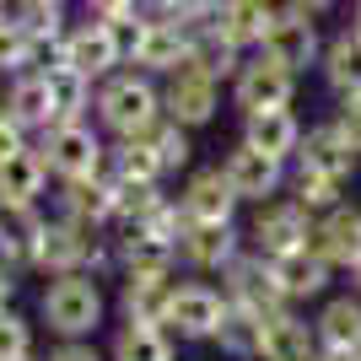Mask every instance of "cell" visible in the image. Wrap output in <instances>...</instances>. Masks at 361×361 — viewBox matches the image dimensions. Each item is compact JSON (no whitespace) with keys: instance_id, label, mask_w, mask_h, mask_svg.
Wrapping results in <instances>:
<instances>
[{"instance_id":"cell-1","label":"cell","mask_w":361,"mask_h":361,"mask_svg":"<svg viewBox=\"0 0 361 361\" xmlns=\"http://www.w3.org/2000/svg\"><path fill=\"white\" fill-rule=\"evenodd\" d=\"M97 119L119 140L140 135L146 124L162 119V87H157L146 71H114L103 87H97Z\"/></svg>"},{"instance_id":"cell-2","label":"cell","mask_w":361,"mask_h":361,"mask_svg":"<svg viewBox=\"0 0 361 361\" xmlns=\"http://www.w3.org/2000/svg\"><path fill=\"white\" fill-rule=\"evenodd\" d=\"M44 318H49V329L65 334V340L92 334L97 324H103V291H97V281L81 275V270L54 275L49 291H44Z\"/></svg>"},{"instance_id":"cell-3","label":"cell","mask_w":361,"mask_h":361,"mask_svg":"<svg viewBox=\"0 0 361 361\" xmlns=\"http://www.w3.org/2000/svg\"><path fill=\"white\" fill-rule=\"evenodd\" d=\"M313 226H318V216L307 211L302 200L275 195V200H259L254 221H248V243H254L264 259H275V254H291L302 243H313Z\"/></svg>"},{"instance_id":"cell-4","label":"cell","mask_w":361,"mask_h":361,"mask_svg":"<svg viewBox=\"0 0 361 361\" xmlns=\"http://www.w3.org/2000/svg\"><path fill=\"white\" fill-rule=\"evenodd\" d=\"M44 162H49V173L54 178H92V173H103V162H108V151H103V140H97V130L92 124H81V119H71V124H49V135H44Z\"/></svg>"},{"instance_id":"cell-5","label":"cell","mask_w":361,"mask_h":361,"mask_svg":"<svg viewBox=\"0 0 361 361\" xmlns=\"http://www.w3.org/2000/svg\"><path fill=\"white\" fill-rule=\"evenodd\" d=\"M259 54H270L275 65H286L291 75H302L307 65L324 60V38H318V16H302V11H275L270 32H264V44H259Z\"/></svg>"},{"instance_id":"cell-6","label":"cell","mask_w":361,"mask_h":361,"mask_svg":"<svg viewBox=\"0 0 361 361\" xmlns=\"http://www.w3.org/2000/svg\"><path fill=\"white\" fill-rule=\"evenodd\" d=\"M297 97V75L286 65H275L270 54H254V60H243L238 75H232V103L243 114H259V108H291Z\"/></svg>"},{"instance_id":"cell-7","label":"cell","mask_w":361,"mask_h":361,"mask_svg":"<svg viewBox=\"0 0 361 361\" xmlns=\"http://www.w3.org/2000/svg\"><path fill=\"white\" fill-rule=\"evenodd\" d=\"M216 108H221V81H216V75H205L200 65H183V71L167 75V87H162V114L167 119L200 130V124L216 119Z\"/></svg>"},{"instance_id":"cell-8","label":"cell","mask_w":361,"mask_h":361,"mask_svg":"<svg viewBox=\"0 0 361 361\" xmlns=\"http://www.w3.org/2000/svg\"><path fill=\"white\" fill-rule=\"evenodd\" d=\"M243 243L248 238L238 232V221H189L178 238V259L200 275H221L243 254Z\"/></svg>"},{"instance_id":"cell-9","label":"cell","mask_w":361,"mask_h":361,"mask_svg":"<svg viewBox=\"0 0 361 361\" xmlns=\"http://www.w3.org/2000/svg\"><path fill=\"white\" fill-rule=\"evenodd\" d=\"M221 291H226V302H243V307H259V313H281L286 307V291H281L270 259L259 254V248L254 254H238L221 270Z\"/></svg>"},{"instance_id":"cell-10","label":"cell","mask_w":361,"mask_h":361,"mask_svg":"<svg viewBox=\"0 0 361 361\" xmlns=\"http://www.w3.org/2000/svg\"><path fill=\"white\" fill-rule=\"evenodd\" d=\"M221 173L238 189V200H254V205L259 200H275L281 183H286V162L270 157V151H259V146H248V140H238V151H226Z\"/></svg>"},{"instance_id":"cell-11","label":"cell","mask_w":361,"mask_h":361,"mask_svg":"<svg viewBox=\"0 0 361 361\" xmlns=\"http://www.w3.org/2000/svg\"><path fill=\"white\" fill-rule=\"evenodd\" d=\"M173 297H178L173 264H157V270H124V291H119L124 318H135V324H167Z\"/></svg>"},{"instance_id":"cell-12","label":"cell","mask_w":361,"mask_h":361,"mask_svg":"<svg viewBox=\"0 0 361 361\" xmlns=\"http://www.w3.org/2000/svg\"><path fill=\"white\" fill-rule=\"evenodd\" d=\"M130 60L146 75L183 71V65H189V22H178V16H151L146 32H140V44L130 49Z\"/></svg>"},{"instance_id":"cell-13","label":"cell","mask_w":361,"mask_h":361,"mask_svg":"<svg viewBox=\"0 0 361 361\" xmlns=\"http://www.w3.org/2000/svg\"><path fill=\"white\" fill-rule=\"evenodd\" d=\"M221 313H226V291L205 286V281H195V286H178V297H173V313H167V329L178 334V340H216V329H221Z\"/></svg>"},{"instance_id":"cell-14","label":"cell","mask_w":361,"mask_h":361,"mask_svg":"<svg viewBox=\"0 0 361 361\" xmlns=\"http://www.w3.org/2000/svg\"><path fill=\"white\" fill-rule=\"evenodd\" d=\"M60 65H75L81 75L97 81V75H114V65H124V49L114 38V27L97 16V22H81V27L65 32V60Z\"/></svg>"},{"instance_id":"cell-15","label":"cell","mask_w":361,"mask_h":361,"mask_svg":"<svg viewBox=\"0 0 361 361\" xmlns=\"http://www.w3.org/2000/svg\"><path fill=\"white\" fill-rule=\"evenodd\" d=\"M297 162H302V167H313V173H329V178L345 183L350 173H356L361 151H356V140L340 130V119H334V124H313V130H302V151H297Z\"/></svg>"},{"instance_id":"cell-16","label":"cell","mask_w":361,"mask_h":361,"mask_svg":"<svg viewBox=\"0 0 361 361\" xmlns=\"http://www.w3.org/2000/svg\"><path fill=\"white\" fill-rule=\"evenodd\" d=\"M270 270H275V281H281V291H286V302L324 297V291H329V281H334V264L318 254L313 243H302V248H291V254H275Z\"/></svg>"},{"instance_id":"cell-17","label":"cell","mask_w":361,"mask_h":361,"mask_svg":"<svg viewBox=\"0 0 361 361\" xmlns=\"http://www.w3.org/2000/svg\"><path fill=\"white\" fill-rule=\"evenodd\" d=\"M183 216L189 221H238V189L226 183L221 167H200V173H189V183H183V195H178Z\"/></svg>"},{"instance_id":"cell-18","label":"cell","mask_w":361,"mask_h":361,"mask_svg":"<svg viewBox=\"0 0 361 361\" xmlns=\"http://www.w3.org/2000/svg\"><path fill=\"white\" fill-rule=\"evenodd\" d=\"M313 248L329 259L334 270H356L361 264V205H334V211L318 216L313 226Z\"/></svg>"},{"instance_id":"cell-19","label":"cell","mask_w":361,"mask_h":361,"mask_svg":"<svg viewBox=\"0 0 361 361\" xmlns=\"http://www.w3.org/2000/svg\"><path fill=\"white\" fill-rule=\"evenodd\" d=\"M318 350H324L318 324L291 313V302L281 313H264V361H318Z\"/></svg>"},{"instance_id":"cell-20","label":"cell","mask_w":361,"mask_h":361,"mask_svg":"<svg viewBox=\"0 0 361 361\" xmlns=\"http://www.w3.org/2000/svg\"><path fill=\"white\" fill-rule=\"evenodd\" d=\"M243 140L259 151H270L281 162H297L302 151V119L291 108H259V114H243Z\"/></svg>"},{"instance_id":"cell-21","label":"cell","mask_w":361,"mask_h":361,"mask_svg":"<svg viewBox=\"0 0 361 361\" xmlns=\"http://www.w3.org/2000/svg\"><path fill=\"white\" fill-rule=\"evenodd\" d=\"M275 11H281L275 0H216L211 22L238 49H259V44H264V32H270V22H275Z\"/></svg>"},{"instance_id":"cell-22","label":"cell","mask_w":361,"mask_h":361,"mask_svg":"<svg viewBox=\"0 0 361 361\" xmlns=\"http://www.w3.org/2000/svg\"><path fill=\"white\" fill-rule=\"evenodd\" d=\"M65 216H75V221H97V226H108L114 216H119V178H114V173L71 178V183H65Z\"/></svg>"},{"instance_id":"cell-23","label":"cell","mask_w":361,"mask_h":361,"mask_svg":"<svg viewBox=\"0 0 361 361\" xmlns=\"http://www.w3.org/2000/svg\"><path fill=\"white\" fill-rule=\"evenodd\" d=\"M318 71H324V81H329V92L340 103H345V97H361V32L356 27L334 32L329 44H324Z\"/></svg>"},{"instance_id":"cell-24","label":"cell","mask_w":361,"mask_h":361,"mask_svg":"<svg viewBox=\"0 0 361 361\" xmlns=\"http://www.w3.org/2000/svg\"><path fill=\"white\" fill-rule=\"evenodd\" d=\"M216 345H221L226 356H238V361H264V313H259V307H243V302H226Z\"/></svg>"},{"instance_id":"cell-25","label":"cell","mask_w":361,"mask_h":361,"mask_svg":"<svg viewBox=\"0 0 361 361\" xmlns=\"http://www.w3.org/2000/svg\"><path fill=\"white\" fill-rule=\"evenodd\" d=\"M189 65H200L205 75H216V81H226V75H238L243 65V49L226 38L216 22H195L189 27Z\"/></svg>"},{"instance_id":"cell-26","label":"cell","mask_w":361,"mask_h":361,"mask_svg":"<svg viewBox=\"0 0 361 361\" xmlns=\"http://www.w3.org/2000/svg\"><path fill=\"white\" fill-rule=\"evenodd\" d=\"M38 243H44V221L32 205H6L0 200V254L11 264H32L38 259Z\"/></svg>"},{"instance_id":"cell-27","label":"cell","mask_w":361,"mask_h":361,"mask_svg":"<svg viewBox=\"0 0 361 361\" xmlns=\"http://www.w3.org/2000/svg\"><path fill=\"white\" fill-rule=\"evenodd\" d=\"M6 114H11L22 130H49V124H54V103H49V75H44V71L16 75L11 92H6Z\"/></svg>"},{"instance_id":"cell-28","label":"cell","mask_w":361,"mask_h":361,"mask_svg":"<svg viewBox=\"0 0 361 361\" xmlns=\"http://www.w3.org/2000/svg\"><path fill=\"white\" fill-rule=\"evenodd\" d=\"M108 361H173V334H167V324H135V318H124V329L114 334Z\"/></svg>"},{"instance_id":"cell-29","label":"cell","mask_w":361,"mask_h":361,"mask_svg":"<svg viewBox=\"0 0 361 361\" xmlns=\"http://www.w3.org/2000/svg\"><path fill=\"white\" fill-rule=\"evenodd\" d=\"M44 178H49L44 151H16L11 162H0V200L6 205H32L44 195Z\"/></svg>"},{"instance_id":"cell-30","label":"cell","mask_w":361,"mask_h":361,"mask_svg":"<svg viewBox=\"0 0 361 361\" xmlns=\"http://www.w3.org/2000/svg\"><path fill=\"white\" fill-rule=\"evenodd\" d=\"M318 340L334 350H361V297L350 291V297H329L324 307H318Z\"/></svg>"},{"instance_id":"cell-31","label":"cell","mask_w":361,"mask_h":361,"mask_svg":"<svg viewBox=\"0 0 361 361\" xmlns=\"http://www.w3.org/2000/svg\"><path fill=\"white\" fill-rule=\"evenodd\" d=\"M49 75V103H54V124H71L92 108V75H81L75 65H54Z\"/></svg>"},{"instance_id":"cell-32","label":"cell","mask_w":361,"mask_h":361,"mask_svg":"<svg viewBox=\"0 0 361 361\" xmlns=\"http://www.w3.org/2000/svg\"><path fill=\"white\" fill-rule=\"evenodd\" d=\"M140 140H146L151 151H157V162L167 167V173H178V167H189V157H195V146H189V124H178V119H157V124H146L140 130Z\"/></svg>"},{"instance_id":"cell-33","label":"cell","mask_w":361,"mask_h":361,"mask_svg":"<svg viewBox=\"0 0 361 361\" xmlns=\"http://www.w3.org/2000/svg\"><path fill=\"white\" fill-rule=\"evenodd\" d=\"M167 167L157 162V151L146 146L140 135H130V140H119V151H114V178L130 189V183H157Z\"/></svg>"},{"instance_id":"cell-34","label":"cell","mask_w":361,"mask_h":361,"mask_svg":"<svg viewBox=\"0 0 361 361\" xmlns=\"http://www.w3.org/2000/svg\"><path fill=\"white\" fill-rule=\"evenodd\" d=\"M11 16L27 38H65V0H16Z\"/></svg>"},{"instance_id":"cell-35","label":"cell","mask_w":361,"mask_h":361,"mask_svg":"<svg viewBox=\"0 0 361 361\" xmlns=\"http://www.w3.org/2000/svg\"><path fill=\"white\" fill-rule=\"evenodd\" d=\"M291 200H302L313 216H324V211H334V205H340V178L313 173V167L297 162V173H291Z\"/></svg>"},{"instance_id":"cell-36","label":"cell","mask_w":361,"mask_h":361,"mask_svg":"<svg viewBox=\"0 0 361 361\" xmlns=\"http://www.w3.org/2000/svg\"><path fill=\"white\" fill-rule=\"evenodd\" d=\"M32 350V329L27 318L11 313V307H0V361H22Z\"/></svg>"},{"instance_id":"cell-37","label":"cell","mask_w":361,"mask_h":361,"mask_svg":"<svg viewBox=\"0 0 361 361\" xmlns=\"http://www.w3.org/2000/svg\"><path fill=\"white\" fill-rule=\"evenodd\" d=\"M27 65V32L16 27V16H0V71H22Z\"/></svg>"},{"instance_id":"cell-38","label":"cell","mask_w":361,"mask_h":361,"mask_svg":"<svg viewBox=\"0 0 361 361\" xmlns=\"http://www.w3.org/2000/svg\"><path fill=\"white\" fill-rule=\"evenodd\" d=\"M16 151H27V140H22V124H16L11 114H0V162H11Z\"/></svg>"},{"instance_id":"cell-39","label":"cell","mask_w":361,"mask_h":361,"mask_svg":"<svg viewBox=\"0 0 361 361\" xmlns=\"http://www.w3.org/2000/svg\"><path fill=\"white\" fill-rule=\"evenodd\" d=\"M340 130H345V135L356 140V151H361V97H345V103H340Z\"/></svg>"},{"instance_id":"cell-40","label":"cell","mask_w":361,"mask_h":361,"mask_svg":"<svg viewBox=\"0 0 361 361\" xmlns=\"http://www.w3.org/2000/svg\"><path fill=\"white\" fill-rule=\"evenodd\" d=\"M49 361H103V356H97V350H92V345H81V340H65V345L54 350V356H49Z\"/></svg>"},{"instance_id":"cell-41","label":"cell","mask_w":361,"mask_h":361,"mask_svg":"<svg viewBox=\"0 0 361 361\" xmlns=\"http://www.w3.org/2000/svg\"><path fill=\"white\" fill-rule=\"evenodd\" d=\"M140 0H87V11L92 16H119V11H135Z\"/></svg>"},{"instance_id":"cell-42","label":"cell","mask_w":361,"mask_h":361,"mask_svg":"<svg viewBox=\"0 0 361 361\" xmlns=\"http://www.w3.org/2000/svg\"><path fill=\"white\" fill-rule=\"evenodd\" d=\"M281 6H286V11H302V16H324L334 0H281Z\"/></svg>"},{"instance_id":"cell-43","label":"cell","mask_w":361,"mask_h":361,"mask_svg":"<svg viewBox=\"0 0 361 361\" xmlns=\"http://www.w3.org/2000/svg\"><path fill=\"white\" fill-rule=\"evenodd\" d=\"M140 6H151L157 16H178L183 11V0H140Z\"/></svg>"},{"instance_id":"cell-44","label":"cell","mask_w":361,"mask_h":361,"mask_svg":"<svg viewBox=\"0 0 361 361\" xmlns=\"http://www.w3.org/2000/svg\"><path fill=\"white\" fill-rule=\"evenodd\" d=\"M11 286H16V281H11V259H0V307H6V297H11Z\"/></svg>"},{"instance_id":"cell-45","label":"cell","mask_w":361,"mask_h":361,"mask_svg":"<svg viewBox=\"0 0 361 361\" xmlns=\"http://www.w3.org/2000/svg\"><path fill=\"white\" fill-rule=\"evenodd\" d=\"M318 361H361V350H334V345H324V350H318Z\"/></svg>"},{"instance_id":"cell-46","label":"cell","mask_w":361,"mask_h":361,"mask_svg":"<svg viewBox=\"0 0 361 361\" xmlns=\"http://www.w3.org/2000/svg\"><path fill=\"white\" fill-rule=\"evenodd\" d=\"M350 286H356V297H361V264H356V270H350Z\"/></svg>"},{"instance_id":"cell-47","label":"cell","mask_w":361,"mask_h":361,"mask_svg":"<svg viewBox=\"0 0 361 361\" xmlns=\"http://www.w3.org/2000/svg\"><path fill=\"white\" fill-rule=\"evenodd\" d=\"M350 27H356V32H361V0H356V16H350Z\"/></svg>"},{"instance_id":"cell-48","label":"cell","mask_w":361,"mask_h":361,"mask_svg":"<svg viewBox=\"0 0 361 361\" xmlns=\"http://www.w3.org/2000/svg\"><path fill=\"white\" fill-rule=\"evenodd\" d=\"M0 16H6V0H0Z\"/></svg>"},{"instance_id":"cell-49","label":"cell","mask_w":361,"mask_h":361,"mask_svg":"<svg viewBox=\"0 0 361 361\" xmlns=\"http://www.w3.org/2000/svg\"><path fill=\"white\" fill-rule=\"evenodd\" d=\"M22 361H27V356H22Z\"/></svg>"}]
</instances>
